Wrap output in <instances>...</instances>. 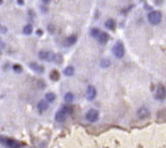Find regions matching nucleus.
I'll list each match as a JSON object with an SVG mask.
<instances>
[{"label": "nucleus", "mask_w": 166, "mask_h": 148, "mask_svg": "<svg viewBox=\"0 0 166 148\" xmlns=\"http://www.w3.org/2000/svg\"><path fill=\"white\" fill-rule=\"evenodd\" d=\"M73 113V108L69 105L63 106L61 109H59L55 114V120L59 123H62L66 119L67 116Z\"/></svg>", "instance_id": "f257e3e1"}, {"label": "nucleus", "mask_w": 166, "mask_h": 148, "mask_svg": "<svg viewBox=\"0 0 166 148\" xmlns=\"http://www.w3.org/2000/svg\"><path fill=\"white\" fill-rule=\"evenodd\" d=\"M147 19L150 24L154 25H157L161 22L162 20V14L160 11H158V10H154V11L150 12L148 15H147Z\"/></svg>", "instance_id": "f03ea898"}, {"label": "nucleus", "mask_w": 166, "mask_h": 148, "mask_svg": "<svg viewBox=\"0 0 166 148\" xmlns=\"http://www.w3.org/2000/svg\"><path fill=\"white\" fill-rule=\"evenodd\" d=\"M0 143L9 148H20V144L18 141L4 136H0Z\"/></svg>", "instance_id": "7ed1b4c3"}, {"label": "nucleus", "mask_w": 166, "mask_h": 148, "mask_svg": "<svg viewBox=\"0 0 166 148\" xmlns=\"http://www.w3.org/2000/svg\"><path fill=\"white\" fill-rule=\"evenodd\" d=\"M113 53L117 59H121L125 55V47L121 42H118L113 47Z\"/></svg>", "instance_id": "20e7f679"}, {"label": "nucleus", "mask_w": 166, "mask_h": 148, "mask_svg": "<svg viewBox=\"0 0 166 148\" xmlns=\"http://www.w3.org/2000/svg\"><path fill=\"white\" fill-rule=\"evenodd\" d=\"M39 59L42 60H44V61H47V62H52L54 61L55 59H56V56L54 52H48V51H41L39 52L38 53Z\"/></svg>", "instance_id": "39448f33"}, {"label": "nucleus", "mask_w": 166, "mask_h": 148, "mask_svg": "<svg viewBox=\"0 0 166 148\" xmlns=\"http://www.w3.org/2000/svg\"><path fill=\"white\" fill-rule=\"evenodd\" d=\"M98 118H99V113H98V111L96 109H90L86 114V120L91 123L96 122V121L98 119Z\"/></svg>", "instance_id": "423d86ee"}, {"label": "nucleus", "mask_w": 166, "mask_h": 148, "mask_svg": "<svg viewBox=\"0 0 166 148\" xmlns=\"http://www.w3.org/2000/svg\"><path fill=\"white\" fill-rule=\"evenodd\" d=\"M136 114H137V117L140 118V119H145V118H148L150 115V110L147 107H145V106H142L136 112Z\"/></svg>", "instance_id": "0eeeda50"}, {"label": "nucleus", "mask_w": 166, "mask_h": 148, "mask_svg": "<svg viewBox=\"0 0 166 148\" xmlns=\"http://www.w3.org/2000/svg\"><path fill=\"white\" fill-rule=\"evenodd\" d=\"M155 97L158 100H164L166 97V89L163 85H159L155 93Z\"/></svg>", "instance_id": "6e6552de"}, {"label": "nucleus", "mask_w": 166, "mask_h": 148, "mask_svg": "<svg viewBox=\"0 0 166 148\" xmlns=\"http://www.w3.org/2000/svg\"><path fill=\"white\" fill-rule=\"evenodd\" d=\"M97 97V90L93 86H89L86 90V97L89 101H93Z\"/></svg>", "instance_id": "1a4fd4ad"}, {"label": "nucleus", "mask_w": 166, "mask_h": 148, "mask_svg": "<svg viewBox=\"0 0 166 148\" xmlns=\"http://www.w3.org/2000/svg\"><path fill=\"white\" fill-rule=\"evenodd\" d=\"M29 66H30V68H31L33 71H35V72L39 73V74L43 73V72H44V70H45L43 65L39 64V63H35V62L31 63L30 64H29Z\"/></svg>", "instance_id": "9d476101"}, {"label": "nucleus", "mask_w": 166, "mask_h": 148, "mask_svg": "<svg viewBox=\"0 0 166 148\" xmlns=\"http://www.w3.org/2000/svg\"><path fill=\"white\" fill-rule=\"evenodd\" d=\"M76 42H77V36L75 35H71L65 39L64 44L65 47H70V46H73L74 44H75Z\"/></svg>", "instance_id": "9b49d317"}, {"label": "nucleus", "mask_w": 166, "mask_h": 148, "mask_svg": "<svg viewBox=\"0 0 166 148\" xmlns=\"http://www.w3.org/2000/svg\"><path fill=\"white\" fill-rule=\"evenodd\" d=\"M97 41H98V42L100 44H106L108 41H109V34L106 33V32H100L99 34V36H97Z\"/></svg>", "instance_id": "f8f14e48"}, {"label": "nucleus", "mask_w": 166, "mask_h": 148, "mask_svg": "<svg viewBox=\"0 0 166 148\" xmlns=\"http://www.w3.org/2000/svg\"><path fill=\"white\" fill-rule=\"evenodd\" d=\"M48 108V102L47 100H41L37 103V109L40 112H44Z\"/></svg>", "instance_id": "ddd939ff"}, {"label": "nucleus", "mask_w": 166, "mask_h": 148, "mask_svg": "<svg viewBox=\"0 0 166 148\" xmlns=\"http://www.w3.org/2000/svg\"><path fill=\"white\" fill-rule=\"evenodd\" d=\"M105 26H106L107 29L111 31H114L115 29V26H116V24H115L114 20H108L106 22H105Z\"/></svg>", "instance_id": "4468645a"}, {"label": "nucleus", "mask_w": 166, "mask_h": 148, "mask_svg": "<svg viewBox=\"0 0 166 148\" xmlns=\"http://www.w3.org/2000/svg\"><path fill=\"white\" fill-rule=\"evenodd\" d=\"M49 76H50V78H51L54 81H57V80H59V78H60V75H59V71L56 70H52V72L50 73Z\"/></svg>", "instance_id": "2eb2a0df"}, {"label": "nucleus", "mask_w": 166, "mask_h": 148, "mask_svg": "<svg viewBox=\"0 0 166 148\" xmlns=\"http://www.w3.org/2000/svg\"><path fill=\"white\" fill-rule=\"evenodd\" d=\"M64 74L66 76H72L75 74V69H74L73 66H68L65 69Z\"/></svg>", "instance_id": "dca6fc26"}, {"label": "nucleus", "mask_w": 166, "mask_h": 148, "mask_svg": "<svg viewBox=\"0 0 166 148\" xmlns=\"http://www.w3.org/2000/svg\"><path fill=\"white\" fill-rule=\"evenodd\" d=\"M45 99L48 102H54L55 101V99H56V95L53 93V92H48V93L46 94Z\"/></svg>", "instance_id": "f3484780"}, {"label": "nucleus", "mask_w": 166, "mask_h": 148, "mask_svg": "<svg viewBox=\"0 0 166 148\" xmlns=\"http://www.w3.org/2000/svg\"><path fill=\"white\" fill-rule=\"evenodd\" d=\"M32 31H33V27L31 25H26L25 27L23 28V33L25 34V35H31V33H32Z\"/></svg>", "instance_id": "a211bd4d"}, {"label": "nucleus", "mask_w": 166, "mask_h": 148, "mask_svg": "<svg viewBox=\"0 0 166 148\" xmlns=\"http://www.w3.org/2000/svg\"><path fill=\"white\" fill-rule=\"evenodd\" d=\"M100 65H101L102 68H108L111 65V62H110V60L109 59H104L101 60V62H100Z\"/></svg>", "instance_id": "6ab92c4d"}, {"label": "nucleus", "mask_w": 166, "mask_h": 148, "mask_svg": "<svg viewBox=\"0 0 166 148\" xmlns=\"http://www.w3.org/2000/svg\"><path fill=\"white\" fill-rule=\"evenodd\" d=\"M74 100V95L71 92H67L65 95V101L66 102H72Z\"/></svg>", "instance_id": "aec40b11"}, {"label": "nucleus", "mask_w": 166, "mask_h": 148, "mask_svg": "<svg viewBox=\"0 0 166 148\" xmlns=\"http://www.w3.org/2000/svg\"><path fill=\"white\" fill-rule=\"evenodd\" d=\"M100 30L99 29H97V28H93L91 30V32H90V34H91V36H93V38H97V36H99V34H100Z\"/></svg>", "instance_id": "412c9836"}, {"label": "nucleus", "mask_w": 166, "mask_h": 148, "mask_svg": "<svg viewBox=\"0 0 166 148\" xmlns=\"http://www.w3.org/2000/svg\"><path fill=\"white\" fill-rule=\"evenodd\" d=\"M13 70H15V72L20 73L22 71V67L20 64H15L14 66H13Z\"/></svg>", "instance_id": "4be33fe9"}, {"label": "nucleus", "mask_w": 166, "mask_h": 148, "mask_svg": "<svg viewBox=\"0 0 166 148\" xmlns=\"http://www.w3.org/2000/svg\"><path fill=\"white\" fill-rule=\"evenodd\" d=\"M47 29H48L49 32H50V31H51V32L53 33V32H54V26L53 25H48V27H47Z\"/></svg>", "instance_id": "5701e85b"}, {"label": "nucleus", "mask_w": 166, "mask_h": 148, "mask_svg": "<svg viewBox=\"0 0 166 148\" xmlns=\"http://www.w3.org/2000/svg\"><path fill=\"white\" fill-rule=\"evenodd\" d=\"M42 1H43V3L44 4H48L51 0H42Z\"/></svg>", "instance_id": "b1692460"}, {"label": "nucleus", "mask_w": 166, "mask_h": 148, "mask_svg": "<svg viewBox=\"0 0 166 148\" xmlns=\"http://www.w3.org/2000/svg\"><path fill=\"white\" fill-rule=\"evenodd\" d=\"M6 31H7V28H5V27L1 28V32H2V33H5Z\"/></svg>", "instance_id": "393cba45"}, {"label": "nucleus", "mask_w": 166, "mask_h": 148, "mask_svg": "<svg viewBox=\"0 0 166 148\" xmlns=\"http://www.w3.org/2000/svg\"><path fill=\"white\" fill-rule=\"evenodd\" d=\"M18 4H20V5H23L24 4V0H18Z\"/></svg>", "instance_id": "a878e982"}, {"label": "nucleus", "mask_w": 166, "mask_h": 148, "mask_svg": "<svg viewBox=\"0 0 166 148\" xmlns=\"http://www.w3.org/2000/svg\"><path fill=\"white\" fill-rule=\"evenodd\" d=\"M4 47V42L1 41V39H0V48H3Z\"/></svg>", "instance_id": "bb28decb"}, {"label": "nucleus", "mask_w": 166, "mask_h": 148, "mask_svg": "<svg viewBox=\"0 0 166 148\" xmlns=\"http://www.w3.org/2000/svg\"><path fill=\"white\" fill-rule=\"evenodd\" d=\"M36 33H37L38 35H42V33H43V32H42V31H41V30H38V31H37V32H36Z\"/></svg>", "instance_id": "cd10ccee"}, {"label": "nucleus", "mask_w": 166, "mask_h": 148, "mask_svg": "<svg viewBox=\"0 0 166 148\" xmlns=\"http://www.w3.org/2000/svg\"><path fill=\"white\" fill-rule=\"evenodd\" d=\"M2 3H3V0H0V4H1Z\"/></svg>", "instance_id": "c85d7f7f"}, {"label": "nucleus", "mask_w": 166, "mask_h": 148, "mask_svg": "<svg viewBox=\"0 0 166 148\" xmlns=\"http://www.w3.org/2000/svg\"><path fill=\"white\" fill-rule=\"evenodd\" d=\"M1 28H2V26H1V25H0V30H1Z\"/></svg>", "instance_id": "c756f323"}]
</instances>
